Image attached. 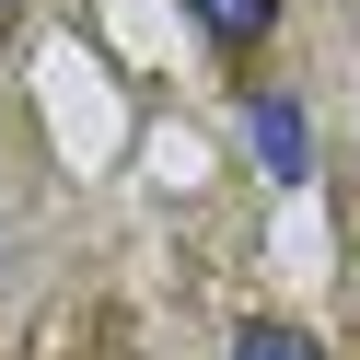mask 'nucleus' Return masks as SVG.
Returning <instances> with one entry per match:
<instances>
[{"instance_id": "f257e3e1", "label": "nucleus", "mask_w": 360, "mask_h": 360, "mask_svg": "<svg viewBox=\"0 0 360 360\" xmlns=\"http://www.w3.org/2000/svg\"><path fill=\"white\" fill-rule=\"evenodd\" d=\"M256 163L279 174V186H302V174H314V117H302L290 94H267V105H256Z\"/></svg>"}, {"instance_id": "f03ea898", "label": "nucleus", "mask_w": 360, "mask_h": 360, "mask_svg": "<svg viewBox=\"0 0 360 360\" xmlns=\"http://www.w3.org/2000/svg\"><path fill=\"white\" fill-rule=\"evenodd\" d=\"M186 12H198V35H210V47H256L279 0H186Z\"/></svg>"}, {"instance_id": "7ed1b4c3", "label": "nucleus", "mask_w": 360, "mask_h": 360, "mask_svg": "<svg viewBox=\"0 0 360 360\" xmlns=\"http://www.w3.org/2000/svg\"><path fill=\"white\" fill-rule=\"evenodd\" d=\"M233 360H326V349H314L302 326H244V337H233Z\"/></svg>"}, {"instance_id": "20e7f679", "label": "nucleus", "mask_w": 360, "mask_h": 360, "mask_svg": "<svg viewBox=\"0 0 360 360\" xmlns=\"http://www.w3.org/2000/svg\"><path fill=\"white\" fill-rule=\"evenodd\" d=\"M12 12H24V0H0V24H12Z\"/></svg>"}]
</instances>
